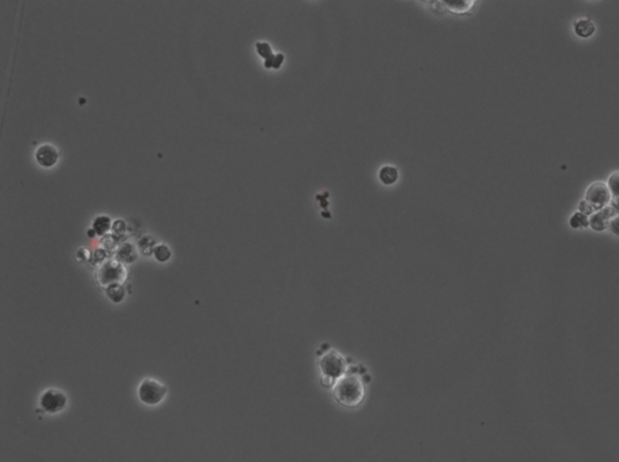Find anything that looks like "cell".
<instances>
[{
	"mask_svg": "<svg viewBox=\"0 0 619 462\" xmlns=\"http://www.w3.org/2000/svg\"><path fill=\"white\" fill-rule=\"evenodd\" d=\"M364 388L359 378L355 375H344L335 381L334 397L345 407H356L363 399Z\"/></svg>",
	"mask_w": 619,
	"mask_h": 462,
	"instance_id": "1",
	"label": "cell"
},
{
	"mask_svg": "<svg viewBox=\"0 0 619 462\" xmlns=\"http://www.w3.org/2000/svg\"><path fill=\"white\" fill-rule=\"evenodd\" d=\"M139 401L148 407L159 406L167 394V386L152 378H145L137 390Z\"/></svg>",
	"mask_w": 619,
	"mask_h": 462,
	"instance_id": "2",
	"label": "cell"
},
{
	"mask_svg": "<svg viewBox=\"0 0 619 462\" xmlns=\"http://www.w3.org/2000/svg\"><path fill=\"white\" fill-rule=\"evenodd\" d=\"M68 406V397L63 391L58 388H47L41 393L39 398L40 413L46 414H58L66 409Z\"/></svg>",
	"mask_w": 619,
	"mask_h": 462,
	"instance_id": "3",
	"label": "cell"
},
{
	"mask_svg": "<svg viewBox=\"0 0 619 462\" xmlns=\"http://www.w3.org/2000/svg\"><path fill=\"white\" fill-rule=\"evenodd\" d=\"M320 368L324 378L330 379L331 381H336L345 375L346 364H345V359L339 353L330 351L322 357Z\"/></svg>",
	"mask_w": 619,
	"mask_h": 462,
	"instance_id": "4",
	"label": "cell"
},
{
	"mask_svg": "<svg viewBox=\"0 0 619 462\" xmlns=\"http://www.w3.org/2000/svg\"><path fill=\"white\" fill-rule=\"evenodd\" d=\"M125 270L123 266L121 265L119 261L115 260H107L102 263L97 272V279L101 282V285L108 287L113 283H121L122 280L125 279Z\"/></svg>",
	"mask_w": 619,
	"mask_h": 462,
	"instance_id": "5",
	"label": "cell"
},
{
	"mask_svg": "<svg viewBox=\"0 0 619 462\" xmlns=\"http://www.w3.org/2000/svg\"><path fill=\"white\" fill-rule=\"evenodd\" d=\"M586 202L589 205L594 206H604L609 202L611 200V191L608 189V186L604 183H595L589 188L586 191Z\"/></svg>",
	"mask_w": 619,
	"mask_h": 462,
	"instance_id": "6",
	"label": "cell"
},
{
	"mask_svg": "<svg viewBox=\"0 0 619 462\" xmlns=\"http://www.w3.org/2000/svg\"><path fill=\"white\" fill-rule=\"evenodd\" d=\"M35 160L43 167H52L58 161V151L51 144H43L35 151Z\"/></svg>",
	"mask_w": 619,
	"mask_h": 462,
	"instance_id": "7",
	"label": "cell"
},
{
	"mask_svg": "<svg viewBox=\"0 0 619 462\" xmlns=\"http://www.w3.org/2000/svg\"><path fill=\"white\" fill-rule=\"evenodd\" d=\"M105 295L114 304H120L126 298V288L122 283H113L105 287Z\"/></svg>",
	"mask_w": 619,
	"mask_h": 462,
	"instance_id": "8",
	"label": "cell"
},
{
	"mask_svg": "<svg viewBox=\"0 0 619 462\" xmlns=\"http://www.w3.org/2000/svg\"><path fill=\"white\" fill-rule=\"evenodd\" d=\"M116 257H117V259H119V261L130 264V263H133V261L137 259V257H138V251L136 250V247L133 246L132 243L126 242V243H122L119 248H117Z\"/></svg>",
	"mask_w": 619,
	"mask_h": 462,
	"instance_id": "9",
	"label": "cell"
},
{
	"mask_svg": "<svg viewBox=\"0 0 619 462\" xmlns=\"http://www.w3.org/2000/svg\"><path fill=\"white\" fill-rule=\"evenodd\" d=\"M574 32H576L577 36L580 38H589L590 36L594 34L595 25L590 20L580 18V20L576 21V23H574Z\"/></svg>",
	"mask_w": 619,
	"mask_h": 462,
	"instance_id": "10",
	"label": "cell"
},
{
	"mask_svg": "<svg viewBox=\"0 0 619 462\" xmlns=\"http://www.w3.org/2000/svg\"><path fill=\"white\" fill-rule=\"evenodd\" d=\"M111 226H113V224H111L110 218L107 215L97 217L94 223H92V229H94L96 234H97V236H104V235H107L108 231L111 229Z\"/></svg>",
	"mask_w": 619,
	"mask_h": 462,
	"instance_id": "11",
	"label": "cell"
},
{
	"mask_svg": "<svg viewBox=\"0 0 619 462\" xmlns=\"http://www.w3.org/2000/svg\"><path fill=\"white\" fill-rule=\"evenodd\" d=\"M379 177H380V180H381L384 184H386V186H391V184H394L398 179V171H397V168H394V167L386 166L382 168L381 171H380Z\"/></svg>",
	"mask_w": 619,
	"mask_h": 462,
	"instance_id": "12",
	"label": "cell"
},
{
	"mask_svg": "<svg viewBox=\"0 0 619 462\" xmlns=\"http://www.w3.org/2000/svg\"><path fill=\"white\" fill-rule=\"evenodd\" d=\"M152 256L155 257V259L158 260L159 263H166V261H168L171 259L172 252L170 250V247L166 246V244H158V246L155 247L154 254H152Z\"/></svg>",
	"mask_w": 619,
	"mask_h": 462,
	"instance_id": "13",
	"label": "cell"
},
{
	"mask_svg": "<svg viewBox=\"0 0 619 462\" xmlns=\"http://www.w3.org/2000/svg\"><path fill=\"white\" fill-rule=\"evenodd\" d=\"M158 246V244L155 243V241L152 240L150 236H144L142 237L138 242V248L139 251L142 252L143 254H145V256H150V254H154V250L155 247Z\"/></svg>",
	"mask_w": 619,
	"mask_h": 462,
	"instance_id": "14",
	"label": "cell"
},
{
	"mask_svg": "<svg viewBox=\"0 0 619 462\" xmlns=\"http://www.w3.org/2000/svg\"><path fill=\"white\" fill-rule=\"evenodd\" d=\"M444 4L448 6L451 11L466 12L470 10L471 6L473 5V2H465V0H461V2H444Z\"/></svg>",
	"mask_w": 619,
	"mask_h": 462,
	"instance_id": "15",
	"label": "cell"
},
{
	"mask_svg": "<svg viewBox=\"0 0 619 462\" xmlns=\"http://www.w3.org/2000/svg\"><path fill=\"white\" fill-rule=\"evenodd\" d=\"M606 222H607V213L605 212L595 213V214L592 217V219H590V224H592L593 228L596 229V230H602V229H605Z\"/></svg>",
	"mask_w": 619,
	"mask_h": 462,
	"instance_id": "16",
	"label": "cell"
},
{
	"mask_svg": "<svg viewBox=\"0 0 619 462\" xmlns=\"http://www.w3.org/2000/svg\"><path fill=\"white\" fill-rule=\"evenodd\" d=\"M570 224L571 226H573V228H583V226H586L589 224V221L588 218H586L585 213L577 212L574 213L572 218L570 219Z\"/></svg>",
	"mask_w": 619,
	"mask_h": 462,
	"instance_id": "17",
	"label": "cell"
},
{
	"mask_svg": "<svg viewBox=\"0 0 619 462\" xmlns=\"http://www.w3.org/2000/svg\"><path fill=\"white\" fill-rule=\"evenodd\" d=\"M255 47H257V52L259 53V56L263 57L265 60L275 56L272 53V49L267 43H257Z\"/></svg>",
	"mask_w": 619,
	"mask_h": 462,
	"instance_id": "18",
	"label": "cell"
},
{
	"mask_svg": "<svg viewBox=\"0 0 619 462\" xmlns=\"http://www.w3.org/2000/svg\"><path fill=\"white\" fill-rule=\"evenodd\" d=\"M608 189H609V191H611V194H613L614 196L619 197V172H615V173H613L611 177H609Z\"/></svg>",
	"mask_w": 619,
	"mask_h": 462,
	"instance_id": "19",
	"label": "cell"
},
{
	"mask_svg": "<svg viewBox=\"0 0 619 462\" xmlns=\"http://www.w3.org/2000/svg\"><path fill=\"white\" fill-rule=\"evenodd\" d=\"M283 60H285V56H283L282 53H278V55H275L273 57H271V58L265 60V67H266L267 69H270V68L278 69L281 65L283 63Z\"/></svg>",
	"mask_w": 619,
	"mask_h": 462,
	"instance_id": "20",
	"label": "cell"
},
{
	"mask_svg": "<svg viewBox=\"0 0 619 462\" xmlns=\"http://www.w3.org/2000/svg\"><path fill=\"white\" fill-rule=\"evenodd\" d=\"M111 228H113V230H114L115 234L121 235V234H123V231L126 230V224H125V222H123V221H116V222L114 223Z\"/></svg>",
	"mask_w": 619,
	"mask_h": 462,
	"instance_id": "21",
	"label": "cell"
},
{
	"mask_svg": "<svg viewBox=\"0 0 619 462\" xmlns=\"http://www.w3.org/2000/svg\"><path fill=\"white\" fill-rule=\"evenodd\" d=\"M611 228L615 234H619V218H615L611 223Z\"/></svg>",
	"mask_w": 619,
	"mask_h": 462,
	"instance_id": "22",
	"label": "cell"
},
{
	"mask_svg": "<svg viewBox=\"0 0 619 462\" xmlns=\"http://www.w3.org/2000/svg\"><path fill=\"white\" fill-rule=\"evenodd\" d=\"M88 236H90V237H95V236H97V234H96L94 229H90V230H88Z\"/></svg>",
	"mask_w": 619,
	"mask_h": 462,
	"instance_id": "23",
	"label": "cell"
}]
</instances>
